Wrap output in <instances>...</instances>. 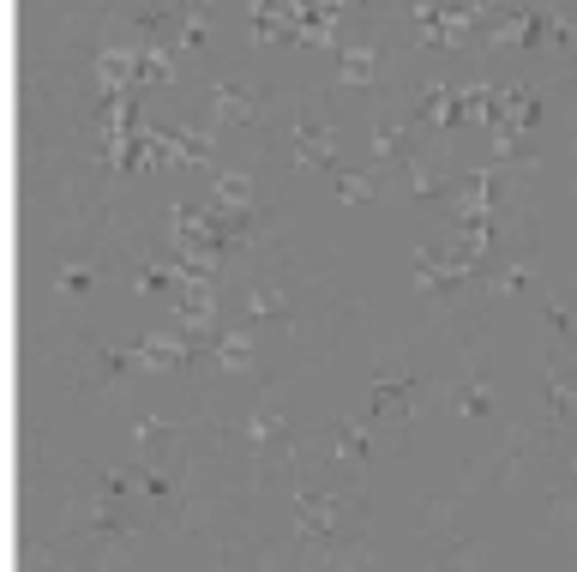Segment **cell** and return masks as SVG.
<instances>
[{"label":"cell","mask_w":577,"mask_h":572,"mask_svg":"<svg viewBox=\"0 0 577 572\" xmlns=\"http://www.w3.org/2000/svg\"><path fill=\"white\" fill-rule=\"evenodd\" d=\"M487 266L475 248H463V241H451V248H421L416 253V290L421 295H451L458 283H470L475 271Z\"/></svg>","instance_id":"cell-1"},{"label":"cell","mask_w":577,"mask_h":572,"mask_svg":"<svg viewBox=\"0 0 577 572\" xmlns=\"http://www.w3.org/2000/svg\"><path fill=\"white\" fill-rule=\"evenodd\" d=\"M169 320L181 325L199 350H211V325H217V283L204 278H187L181 290L169 295Z\"/></svg>","instance_id":"cell-2"},{"label":"cell","mask_w":577,"mask_h":572,"mask_svg":"<svg viewBox=\"0 0 577 572\" xmlns=\"http://www.w3.org/2000/svg\"><path fill=\"white\" fill-rule=\"evenodd\" d=\"M192 337L181 332V325H169V332H150V337H139L133 344V362L145 367V374H175V367H187L192 362Z\"/></svg>","instance_id":"cell-3"},{"label":"cell","mask_w":577,"mask_h":572,"mask_svg":"<svg viewBox=\"0 0 577 572\" xmlns=\"http://www.w3.org/2000/svg\"><path fill=\"white\" fill-rule=\"evenodd\" d=\"M96 91L103 97H127L139 91V49H96Z\"/></svg>","instance_id":"cell-4"},{"label":"cell","mask_w":577,"mask_h":572,"mask_svg":"<svg viewBox=\"0 0 577 572\" xmlns=\"http://www.w3.org/2000/svg\"><path fill=\"white\" fill-rule=\"evenodd\" d=\"M295 163L301 169H337V133L325 121L301 115L295 121Z\"/></svg>","instance_id":"cell-5"},{"label":"cell","mask_w":577,"mask_h":572,"mask_svg":"<svg viewBox=\"0 0 577 572\" xmlns=\"http://www.w3.org/2000/svg\"><path fill=\"white\" fill-rule=\"evenodd\" d=\"M409 127H433V133H451L458 127V85H428L409 108Z\"/></svg>","instance_id":"cell-6"},{"label":"cell","mask_w":577,"mask_h":572,"mask_svg":"<svg viewBox=\"0 0 577 572\" xmlns=\"http://www.w3.org/2000/svg\"><path fill=\"white\" fill-rule=\"evenodd\" d=\"M337 530V507L319 495V488H295V537H332Z\"/></svg>","instance_id":"cell-7"},{"label":"cell","mask_w":577,"mask_h":572,"mask_svg":"<svg viewBox=\"0 0 577 572\" xmlns=\"http://www.w3.org/2000/svg\"><path fill=\"white\" fill-rule=\"evenodd\" d=\"M500 121V85H458V127H493Z\"/></svg>","instance_id":"cell-8"},{"label":"cell","mask_w":577,"mask_h":572,"mask_svg":"<svg viewBox=\"0 0 577 572\" xmlns=\"http://www.w3.org/2000/svg\"><path fill=\"white\" fill-rule=\"evenodd\" d=\"M175 43H145L139 49V91H162V85H175L181 79V66H175Z\"/></svg>","instance_id":"cell-9"},{"label":"cell","mask_w":577,"mask_h":572,"mask_svg":"<svg viewBox=\"0 0 577 572\" xmlns=\"http://www.w3.org/2000/svg\"><path fill=\"white\" fill-rule=\"evenodd\" d=\"M211 356H217V367H223V374H246V367H253V332H246V325H229V332H217V337H211Z\"/></svg>","instance_id":"cell-10"},{"label":"cell","mask_w":577,"mask_h":572,"mask_svg":"<svg viewBox=\"0 0 577 572\" xmlns=\"http://www.w3.org/2000/svg\"><path fill=\"white\" fill-rule=\"evenodd\" d=\"M211 199H217L223 211L253 217V175H241V169H211Z\"/></svg>","instance_id":"cell-11"},{"label":"cell","mask_w":577,"mask_h":572,"mask_svg":"<svg viewBox=\"0 0 577 572\" xmlns=\"http://www.w3.org/2000/svg\"><path fill=\"white\" fill-rule=\"evenodd\" d=\"M211 115L223 121V127L229 121L246 127V121H259V103H253V91H241V85H211Z\"/></svg>","instance_id":"cell-12"},{"label":"cell","mask_w":577,"mask_h":572,"mask_svg":"<svg viewBox=\"0 0 577 572\" xmlns=\"http://www.w3.org/2000/svg\"><path fill=\"white\" fill-rule=\"evenodd\" d=\"M500 121L505 127H535V121H542V97H529L524 85H500Z\"/></svg>","instance_id":"cell-13"},{"label":"cell","mask_w":577,"mask_h":572,"mask_svg":"<svg viewBox=\"0 0 577 572\" xmlns=\"http://www.w3.org/2000/svg\"><path fill=\"white\" fill-rule=\"evenodd\" d=\"M181 266H175V260H150V266H139V271H133V290H139V295H175V290H181Z\"/></svg>","instance_id":"cell-14"},{"label":"cell","mask_w":577,"mask_h":572,"mask_svg":"<svg viewBox=\"0 0 577 572\" xmlns=\"http://www.w3.org/2000/svg\"><path fill=\"white\" fill-rule=\"evenodd\" d=\"M379 79V61H374V49H343V61H337V85H349V91H367Z\"/></svg>","instance_id":"cell-15"},{"label":"cell","mask_w":577,"mask_h":572,"mask_svg":"<svg viewBox=\"0 0 577 572\" xmlns=\"http://www.w3.org/2000/svg\"><path fill=\"white\" fill-rule=\"evenodd\" d=\"M367 434H374V416H343L332 428V453L337 458H361L367 453Z\"/></svg>","instance_id":"cell-16"},{"label":"cell","mask_w":577,"mask_h":572,"mask_svg":"<svg viewBox=\"0 0 577 572\" xmlns=\"http://www.w3.org/2000/svg\"><path fill=\"white\" fill-rule=\"evenodd\" d=\"M403 181H409V194H416V199H445L451 194V181H445V175H433V163H409V169H403Z\"/></svg>","instance_id":"cell-17"},{"label":"cell","mask_w":577,"mask_h":572,"mask_svg":"<svg viewBox=\"0 0 577 572\" xmlns=\"http://www.w3.org/2000/svg\"><path fill=\"white\" fill-rule=\"evenodd\" d=\"M409 121H391V127H374V145H367V152H374V163H397L403 157V139H409Z\"/></svg>","instance_id":"cell-18"},{"label":"cell","mask_w":577,"mask_h":572,"mask_svg":"<svg viewBox=\"0 0 577 572\" xmlns=\"http://www.w3.org/2000/svg\"><path fill=\"white\" fill-rule=\"evenodd\" d=\"M204 37H211V12H181V31H175L169 43L181 49V54H199Z\"/></svg>","instance_id":"cell-19"},{"label":"cell","mask_w":577,"mask_h":572,"mask_svg":"<svg viewBox=\"0 0 577 572\" xmlns=\"http://www.w3.org/2000/svg\"><path fill=\"white\" fill-rule=\"evenodd\" d=\"M409 392H421L416 379H385V374H374V416H385V410H397V404L409 398Z\"/></svg>","instance_id":"cell-20"},{"label":"cell","mask_w":577,"mask_h":572,"mask_svg":"<svg viewBox=\"0 0 577 572\" xmlns=\"http://www.w3.org/2000/svg\"><path fill=\"white\" fill-rule=\"evenodd\" d=\"M332 181H337V199H343V206H367V199H374V175L332 169Z\"/></svg>","instance_id":"cell-21"},{"label":"cell","mask_w":577,"mask_h":572,"mask_svg":"<svg viewBox=\"0 0 577 572\" xmlns=\"http://www.w3.org/2000/svg\"><path fill=\"white\" fill-rule=\"evenodd\" d=\"M451 404H458V416H487V386L458 379V386H451Z\"/></svg>","instance_id":"cell-22"},{"label":"cell","mask_w":577,"mask_h":572,"mask_svg":"<svg viewBox=\"0 0 577 572\" xmlns=\"http://www.w3.org/2000/svg\"><path fill=\"white\" fill-rule=\"evenodd\" d=\"M283 308H288V295H283V290H271V283L246 295V313H253V320H277Z\"/></svg>","instance_id":"cell-23"},{"label":"cell","mask_w":577,"mask_h":572,"mask_svg":"<svg viewBox=\"0 0 577 572\" xmlns=\"http://www.w3.org/2000/svg\"><path fill=\"white\" fill-rule=\"evenodd\" d=\"M91 283H96V271H85V266H73V271H61V283H54V290H61V295H85V290H91Z\"/></svg>","instance_id":"cell-24"},{"label":"cell","mask_w":577,"mask_h":572,"mask_svg":"<svg viewBox=\"0 0 577 572\" xmlns=\"http://www.w3.org/2000/svg\"><path fill=\"white\" fill-rule=\"evenodd\" d=\"M181 12H211V0H175Z\"/></svg>","instance_id":"cell-25"},{"label":"cell","mask_w":577,"mask_h":572,"mask_svg":"<svg viewBox=\"0 0 577 572\" xmlns=\"http://www.w3.org/2000/svg\"><path fill=\"white\" fill-rule=\"evenodd\" d=\"M571 79H577V49H571Z\"/></svg>","instance_id":"cell-26"},{"label":"cell","mask_w":577,"mask_h":572,"mask_svg":"<svg viewBox=\"0 0 577 572\" xmlns=\"http://www.w3.org/2000/svg\"><path fill=\"white\" fill-rule=\"evenodd\" d=\"M571 476H577V458H571Z\"/></svg>","instance_id":"cell-27"},{"label":"cell","mask_w":577,"mask_h":572,"mask_svg":"<svg viewBox=\"0 0 577 572\" xmlns=\"http://www.w3.org/2000/svg\"><path fill=\"white\" fill-rule=\"evenodd\" d=\"M571 145H577V133H571Z\"/></svg>","instance_id":"cell-28"},{"label":"cell","mask_w":577,"mask_h":572,"mask_svg":"<svg viewBox=\"0 0 577 572\" xmlns=\"http://www.w3.org/2000/svg\"><path fill=\"white\" fill-rule=\"evenodd\" d=\"M571 187H577V181H571Z\"/></svg>","instance_id":"cell-29"}]
</instances>
